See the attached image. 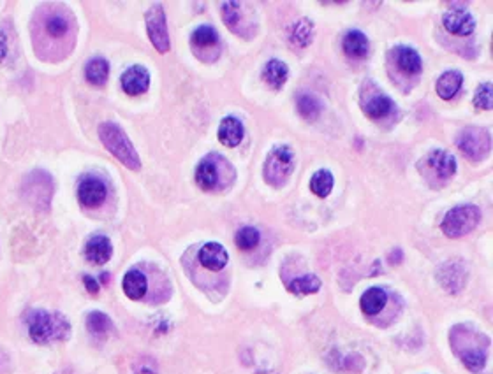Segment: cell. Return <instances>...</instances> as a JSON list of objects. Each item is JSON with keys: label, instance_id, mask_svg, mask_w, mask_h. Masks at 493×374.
Here are the masks:
<instances>
[{"label": "cell", "instance_id": "cell-30", "mask_svg": "<svg viewBox=\"0 0 493 374\" xmlns=\"http://www.w3.org/2000/svg\"><path fill=\"white\" fill-rule=\"evenodd\" d=\"M261 235L257 232V228L254 227H243L241 230H238L236 237H234V243H236L238 248L241 250H252L259 244Z\"/></svg>", "mask_w": 493, "mask_h": 374}, {"label": "cell", "instance_id": "cell-18", "mask_svg": "<svg viewBox=\"0 0 493 374\" xmlns=\"http://www.w3.org/2000/svg\"><path fill=\"white\" fill-rule=\"evenodd\" d=\"M386 302H388V293L382 288L373 286V288H369L363 293L360 304H362V311L365 313V315L373 317L377 313H381V309L384 308Z\"/></svg>", "mask_w": 493, "mask_h": 374}, {"label": "cell", "instance_id": "cell-11", "mask_svg": "<svg viewBox=\"0 0 493 374\" xmlns=\"http://www.w3.org/2000/svg\"><path fill=\"white\" fill-rule=\"evenodd\" d=\"M230 260V255L221 243H206L199 251V262L208 270H222Z\"/></svg>", "mask_w": 493, "mask_h": 374}, {"label": "cell", "instance_id": "cell-8", "mask_svg": "<svg viewBox=\"0 0 493 374\" xmlns=\"http://www.w3.org/2000/svg\"><path fill=\"white\" fill-rule=\"evenodd\" d=\"M150 86V72L143 66H132L122 74V90L129 95H141Z\"/></svg>", "mask_w": 493, "mask_h": 374}, {"label": "cell", "instance_id": "cell-24", "mask_svg": "<svg viewBox=\"0 0 493 374\" xmlns=\"http://www.w3.org/2000/svg\"><path fill=\"white\" fill-rule=\"evenodd\" d=\"M288 288L289 292L296 293V295H310V293H317L321 290V279L314 274H305V276L292 279Z\"/></svg>", "mask_w": 493, "mask_h": 374}, {"label": "cell", "instance_id": "cell-19", "mask_svg": "<svg viewBox=\"0 0 493 374\" xmlns=\"http://www.w3.org/2000/svg\"><path fill=\"white\" fill-rule=\"evenodd\" d=\"M196 181L203 190H215L218 185L217 164L212 159H205L196 169Z\"/></svg>", "mask_w": 493, "mask_h": 374}, {"label": "cell", "instance_id": "cell-2", "mask_svg": "<svg viewBox=\"0 0 493 374\" xmlns=\"http://www.w3.org/2000/svg\"><path fill=\"white\" fill-rule=\"evenodd\" d=\"M28 332L35 343H51L57 339H66L71 327L60 313L35 311L28 318Z\"/></svg>", "mask_w": 493, "mask_h": 374}, {"label": "cell", "instance_id": "cell-28", "mask_svg": "<svg viewBox=\"0 0 493 374\" xmlns=\"http://www.w3.org/2000/svg\"><path fill=\"white\" fill-rule=\"evenodd\" d=\"M298 111L305 120H315L321 115V102L317 101V97L310 95V93H301L298 97Z\"/></svg>", "mask_w": 493, "mask_h": 374}, {"label": "cell", "instance_id": "cell-25", "mask_svg": "<svg viewBox=\"0 0 493 374\" xmlns=\"http://www.w3.org/2000/svg\"><path fill=\"white\" fill-rule=\"evenodd\" d=\"M191 43L196 51L208 50V48H214L218 44V34L215 32V28L208 27V25H203V27L196 28L194 30Z\"/></svg>", "mask_w": 493, "mask_h": 374}, {"label": "cell", "instance_id": "cell-12", "mask_svg": "<svg viewBox=\"0 0 493 374\" xmlns=\"http://www.w3.org/2000/svg\"><path fill=\"white\" fill-rule=\"evenodd\" d=\"M427 164L439 178H451L456 173V160L451 153L444 150H434L428 153Z\"/></svg>", "mask_w": 493, "mask_h": 374}, {"label": "cell", "instance_id": "cell-14", "mask_svg": "<svg viewBox=\"0 0 493 374\" xmlns=\"http://www.w3.org/2000/svg\"><path fill=\"white\" fill-rule=\"evenodd\" d=\"M243 139V125L234 116H227L218 125V141L224 146L234 148Z\"/></svg>", "mask_w": 493, "mask_h": 374}, {"label": "cell", "instance_id": "cell-22", "mask_svg": "<svg viewBox=\"0 0 493 374\" xmlns=\"http://www.w3.org/2000/svg\"><path fill=\"white\" fill-rule=\"evenodd\" d=\"M396 63L405 74H420L421 69H423L421 57L412 48H398L396 50Z\"/></svg>", "mask_w": 493, "mask_h": 374}, {"label": "cell", "instance_id": "cell-10", "mask_svg": "<svg viewBox=\"0 0 493 374\" xmlns=\"http://www.w3.org/2000/svg\"><path fill=\"white\" fill-rule=\"evenodd\" d=\"M444 27L449 34L453 35H470L476 28V19L470 14L469 11H463V9H453V11H447L444 14Z\"/></svg>", "mask_w": 493, "mask_h": 374}, {"label": "cell", "instance_id": "cell-9", "mask_svg": "<svg viewBox=\"0 0 493 374\" xmlns=\"http://www.w3.org/2000/svg\"><path fill=\"white\" fill-rule=\"evenodd\" d=\"M106 185L97 178H85L78 186V199L86 208H97L106 199Z\"/></svg>", "mask_w": 493, "mask_h": 374}, {"label": "cell", "instance_id": "cell-1", "mask_svg": "<svg viewBox=\"0 0 493 374\" xmlns=\"http://www.w3.org/2000/svg\"><path fill=\"white\" fill-rule=\"evenodd\" d=\"M99 139L106 146V150L117 157L127 169L138 170L141 167V160L138 157L136 150L132 146L131 139L127 137L124 130L113 121H104L99 125Z\"/></svg>", "mask_w": 493, "mask_h": 374}, {"label": "cell", "instance_id": "cell-6", "mask_svg": "<svg viewBox=\"0 0 493 374\" xmlns=\"http://www.w3.org/2000/svg\"><path fill=\"white\" fill-rule=\"evenodd\" d=\"M147 30L150 43L154 44L159 53H167L171 50V41H169V32H167V19L162 6L154 4L147 12Z\"/></svg>", "mask_w": 493, "mask_h": 374}, {"label": "cell", "instance_id": "cell-5", "mask_svg": "<svg viewBox=\"0 0 493 374\" xmlns=\"http://www.w3.org/2000/svg\"><path fill=\"white\" fill-rule=\"evenodd\" d=\"M458 148L467 159L472 162H481L490 155L492 150V137L485 128L469 127L458 135Z\"/></svg>", "mask_w": 493, "mask_h": 374}, {"label": "cell", "instance_id": "cell-20", "mask_svg": "<svg viewBox=\"0 0 493 374\" xmlns=\"http://www.w3.org/2000/svg\"><path fill=\"white\" fill-rule=\"evenodd\" d=\"M288 74L289 70L286 63L280 62V60H270L263 69V79L268 83L272 88L279 90L288 81Z\"/></svg>", "mask_w": 493, "mask_h": 374}, {"label": "cell", "instance_id": "cell-21", "mask_svg": "<svg viewBox=\"0 0 493 374\" xmlns=\"http://www.w3.org/2000/svg\"><path fill=\"white\" fill-rule=\"evenodd\" d=\"M393 109V102L389 97L382 95L381 92H375V95L369 97V101L363 104V111H365L366 116L373 118V120H379V118H384L391 112Z\"/></svg>", "mask_w": 493, "mask_h": 374}, {"label": "cell", "instance_id": "cell-29", "mask_svg": "<svg viewBox=\"0 0 493 374\" xmlns=\"http://www.w3.org/2000/svg\"><path fill=\"white\" fill-rule=\"evenodd\" d=\"M312 35H314V27L308 19H299L298 23L292 27L291 32V43L296 46H308L312 43Z\"/></svg>", "mask_w": 493, "mask_h": 374}, {"label": "cell", "instance_id": "cell-34", "mask_svg": "<svg viewBox=\"0 0 493 374\" xmlns=\"http://www.w3.org/2000/svg\"><path fill=\"white\" fill-rule=\"evenodd\" d=\"M6 55H8V41H6L4 34H0V62L4 60Z\"/></svg>", "mask_w": 493, "mask_h": 374}, {"label": "cell", "instance_id": "cell-17", "mask_svg": "<svg viewBox=\"0 0 493 374\" xmlns=\"http://www.w3.org/2000/svg\"><path fill=\"white\" fill-rule=\"evenodd\" d=\"M344 51H346L347 57L351 58H363L369 53V39L363 32L360 30H351L347 32L346 37H344Z\"/></svg>", "mask_w": 493, "mask_h": 374}, {"label": "cell", "instance_id": "cell-16", "mask_svg": "<svg viewBox=\"0 0 493 374\" xmlns=\"http://www.w3.org/2000/svg\"><path fill=\"white\" fill-rule=\"evenodd\" d=\"M462 72H458V70H447V72H444L443 76L437 79L435 88H437V93H439L440 99L449 101V99H453V97L458 93V90L462 88Z\"/></svg>", "mask_w": 493, "mask_h": 374}, {"label": "cell", "instance_id": "cell-23", "mask_svg": "<svg viewBox=\"0 0 493 374\" xmlns=\"http://www.w3.org/2000/svg\"><path fill=\"white\" fill-rule=\"evenodd\" d=\"M85 76L92 85L102 86L106 81H108V76H109L108 62L101 57L92 58L85 67Z\"/></svg>", "mask_w": 493, "mask_h": 374}, {"label": "cell", "instance_id": "cell-7", "mask_svg": "<svg viewBox=\"0 0 493 374\" xmlns=\"http://www.w3.org/2000/svg\"><path fill=\"white\" fill-rule=\"evenodd\" d=\"M43 32L46 39L62 41L71 32V18L60 9H51L43 14Z\"/></svg>", "mask_w": 493, "mask_h": 374}, {"label": "cell", "instance_id": "cell-27", "mask_svg": "<svg viewBox=\"0 0 493 374\" xmlns=\"http://www.w3.org/2000/svg\"><path fill=\"white\" fill-rule=\"evenodd\" d=\"M86 327H89V331L92 332L93 336L102 337L113 331V322L109 320V317L104 315V313L93 311L86 318Z\"/></svg>", "mask_w": 493, "mask_h": 374}, {"label": "cell", "instance_id": "cell-15", "mask_svg": "<svg viewBox=\"0 0 493 374\" xmlns=\"http://www.w3.org/2000/svg\"><path fill=\"white\" fill-rule=\"evenodd\" d=\"M122 285H124V292L129 299H132V301H140L145 293H147L148 282H147V276H145L141 270L132 269L124 276Z\"/></svg>", "mask_w": 493, "mask_h": 374}, {"label": "cell", "instance_id": "cell-31", "mask_svg": "<svg viewBox=\"0 0 493 374\" xmlns=\"http://www.w3.org/2000/svg\"><path fill=\"white\" fill-rule=\"evenodd\" d=\"M474 104H476V108L485 109V111H490L493 108V88L490 83L479 85V88L476 90V95H474Z\"/></svg>", "mask_w": 493, "mask_h": 374}, {"label": "cell", "instance_id": "cell-26", "mask_svg": "<svg viewBox=\"0 0 493 374\" xmlns=\"http://www.w3.org/2000/svg\"><path fill=\"white\" fill-rule=\"evenodd\" d=\"M310 190L321 199L330 195V192L333 190V174L326 169L317 170L310 179Z\"/></svg>", "mask_w": 493, "mask_h": 374}, {"label": "cell", "instance_id": "cell-3", "mask_svg": "<svg viewBox=\"0 0 493 374\" xmlns=\"http://www.w3.org/2000/svg\"><path fill=\"white\" fill-rule=\"evenodd\" d=\"M295 169V157L289 146H275L264 162V179L272 186H282Z\"/></svg>", "mask_w": 493, "mask_h": 374}, {"label": "cell", "instance_id": "cell-33", "mask_svg": "<svg viewBox=\"0 0 493 374\" xmlns=\"http://www.w3.org/2000/svg\"><path fill=\"white\" fill-rule=\"evenodd\" d=\"M83 283H85L86 290H89L90 293L99 292V282L95 278H92V276H85V278H83Z\"/></svg>", "mask_w": 493, "mask_h": 374}, {"label": "cell", "instance_id": "cell-32", "mask_svg": "<svg viewBox=\"0 0 493 374\" xmlns=\"http://www.w3.org/2000/svg\"><path fill=\"white\" fill-rule=\"evenodd\" d=\"M222 18H224L225 23L234 30V25H236L238 19H240V4H236V2H225V4L222 6Z\"/></svg>", "mask_w": 493, "mask_h": 374}, {"label": "cell", "instance_id": "cell-13", "mask_svg": "<svg viewBox=\"0 0 493 374\" xmlns=\"http://www.w3.org/2000/svg\"><path fill=\"white\" fill-rule=\"evenodd\" d=\"M113 246L104 235H93L85 246V257L92 264H106L111 259Z\"/></svg>", "mask_w": 493, "mask_h": 374}, {"label": "cell", "instance_id": "cell-35", "mask_svg": "<svg viewBox=\"0 0 493 374\" xmlns=\"http://www.w3.org/2000/svg\"><path fill=\"white\" fill-rule=\"evenodd\" d=\"M136 374H156L154 371H150V369H141V371H138Z\"/></svg>", "mask_w": 493, "mask_h": 374}, {"label": "cell", "instance_id": "cell-4", "mask_svg": "<svg viewBox=\"0 0 493 374\" xmlns=\"http://www.w3.org/2000/svg\"><path fill=\"white\" fill-rule=\"evenodd\" d=\"M481 220V211L476 206H458L451 209L443 220V232L447 237H462L478 227Z\"/></svg>", "mask_w": 493, "mask_h": 374}]
</instances>
